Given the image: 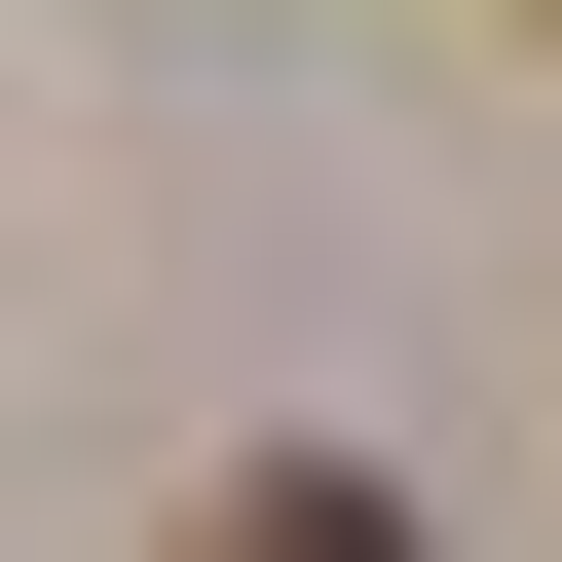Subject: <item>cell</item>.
Returning <instances> with one entry per match:
<instances>
[{
	"mask_svg": "<svg viewBox=\"0 0 562 562\" xmlns=\"http://www.w3.org/2000/svg\"><path fill=\"white\" fill-rule=\"evenodd\" d=\"M188 562H413V487H338V450H262V487H188Z\"/></svg>",
	"mask_w": 562,
	"mask_h": 562,
	"instance_id": "obj_1",
	"label": "cell"
}]
</instances>
